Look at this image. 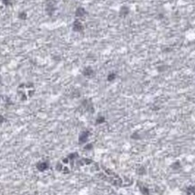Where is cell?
<instances>
[{
    "label": "cell",
    "instance_id": "obj_11",
    "mask_svg": "<svg viewBox=\"0 0 195 195\" xmlns=\"http://www.w3.org/2000/svg\"><path fill=\"white\" fill-rule=\"evenodd\" d=\"M116 72H110V73H109L108 77H107V79H108V81H113V80L116 79Z\"/></svg>",
    "mask_w": 195,
    "mask_h": 195
},
{
    "label": "cell",
    "instance_id": "obj_20",
    "mask_svg": "<svg viewBox=\"0 0 195 195\" xmlns=\"http://www.w3.org/2000/svg\"><path fill=\"white\" fill-rule=\"evenodd\" d=\"M3 3L6 6H9V5L12 4V0H3Z\"/></svg>",
    "mask_w": 195,
    "mask_h": 195
},
{
    "label": "cell",
    "instance_id": "obj_16",
    "mask_svg": "<svg viewBox=\"0 0 195 195\" xmlns=\"http://www.w3.org/2000/svg\"><path fill=\"white\" fill-rule=\"evenodd\" d=\"M93 149V145L92 144H87L84 146V150H87V151H90Z\"/></svg>",
    "mask_w": 195,
    "mask_h": 195
},
{
    "label": "cell",
    "instance_id": "obj_5",
    "mask_svg": "<svg viewBox=\"0 0 195 195\" xmlns=\"http://www.w3.org/2000/svg\"><path fill=\"white\" fill-rule=\"evenodd\" d=\"M86 14H87L86 10H85L83 7L77 8V10H76V12H75V15L77 16V17H79V18H80V17H83V16L86 15Z\"/></svg>",
    "mask_w": 195,
    "mask_h": 195
},
{
    "label": "cell",
    "instance_id": "obj_18",
    "mask_svg": "<svg viewBox=\"0 0 195 195\" xmlns=\"http://www.w3.org/2000/svg\"><path fill=\"white\" fill-rule=\"evenodd\" d=\"M18 17L20 19H22V20H25V19L27 18V15L26 13H24V12H22V13H20L18 15Z\"/></svg>",
    "mask_w": 195,
    "mask_h": 195
},
{
    "label": "cell",
    "instance_id": "obj_15",
    "mask_svg": "<svg viewBox=\"0 0 195 195\" xmlns=\"http://www.w3.org/2000/svg\"><path fill=\"white\" fill-rule=\"evenodd\" d=\"M62 168H63V165H62L61 163H57L56 165H55V169H56L57 171H59V172H61Z\"/></svg>",
    "mask_w": 195,
    "mask_h": 195
},
{
    "label": "cell",
    "instance_id": "obj_4",
    "mask_svg": "<svg viewBox=\"0 0 195 195\" xmlns=\"http://www.w3.org/2000/svg\"><path fill=\"white\" fill-rule=\"evenodd\" d=\"M72 28L75 32H81L83 30V25L79 20H75L74 23H73Z\"/></svg>",
    "mask_w": 195,
    "mask_h": 195
},
{
    "label": "cell",
    "instance_id": "obj_7",
    "mask_svg": "<svg viewBox=\"0 0 195 195\" xmlns=\"http://www.w3.org/2000/svg\"><path fill=\"white\" fill-rule=\"evenodd\" d=\"M139 190H140V192H141L143 195L150 194V191H149L148 187H146L145 185H139Z\"/></svg>",
    "mask_w": 195,
    "mask_h": 195
},
{
    "label": "cell",
    "instance_id": "obj_22",
    "mask_svg": "<svg viewBox=\"0 0 195 195\" xmlns=\"http://www.w3.org/2000/svg\"><path fill=\"white\" fill-rule=\"evenodd\" d=\"M5 121H6V118H5V116H2V115H0V124L4 123Z\"/></svg>",
    "mask_w": 195,
    "mask_h": 195
},
{
    "label": "cell",
    "instance_id": "obj_13",
    "mask_svg": "<svg viewBox=\"0 0 195 195\" xmlns=\"http://www.w3.org/2000/svg\"><path fill=\"white\" fill-rule=\"evenodd\" d=\"M137 173H138L139 175H144V174H146V170L145 167H139L138 169H137Z\"/></svg>",
    "mask_w": 195,
    "mask_h": 195
},
{
    "label": "cell",
    "instance_id": "obj_2",
    "mask_svg": "<svg viewBox=\"0 0 195 195\" xmlns=\"http://www.w3.org/2000/svg\"><path fill=\"white\" fill-rule=\"evenodd\" d=\"M49 168V164L45 161H41L38 162L36 164V169L39 172H44Z\"/></svg>",
    "mask_w": 195,
    "mask_h": 195
},
{
    "label": "cell",
    "instance_id": "obj_14",
    "mask_svg": "<svg viewBox=\"0 0 195 195\" xmlns=\"http://www.w3.org/2000/svg\"><path fill=\"white\" fill-rule=\"evenodd\" d=\"M130 137L132 139H134V140H138V139H140V135H139L138 132H134Z\"/></svg>",
    "mask_w": 195,
    "mask_h": 195
},
{
    "label": "cell",
    "instance_id": "obj_24",
    "mask_svg": "<svg viewBox=\"0 0 195 195\" xmlns=\"http://www.w3.org/2000/svg\"><path fill=\"white\" fill-rule=\"evenodd\" d=\"M0 100H1V96H0Z\"/></svg>",
    "mask_w": 195,
    "mask_h": 195
},
{
    "label": "cell",
    "instance_id": "obj_1",
    "mask_svg": "<svg viewBox=\"0 0 195 195\" xmlns=\"http://www.w3.org/2000/svg\"><path fill=\"white\" fill-rule=\"evenodd\" d=\"M90 131L89 130H85V131H82L79 135V144H85L87 143L88 139H89V136H90Z\"/></svg>",
    "mask_w": 195,
    "mask_h": 195
},
{
    "label": "cell",
    "instance_id": "obj_6",
    "mask_svg": "<svg viewBox=\"0 0 195 195\" xmlns=\"http://www.w3.org/2000/svg\"><path fill=\"white\" fill-rule=\"evenodd\" d=\"M128 14H129V8H128V6H122V7L120 8V11H119L120 16L125 17V16H127Z\"/></svg>",
    "mask_w": 195,
    "mask_h": 195
},
{
    "label": "cell",
    "instance_id": "obj_10",
    "mask_svg": "<svg viewBox=\"0 0 195 195\" xmlns=\"http://www.w3.org/2000/svg\"><path fill=\"white\" fill-rule=\"evenodd\" d=\"M68 158H69V160H70V162L71 161H74V160H76V159H78V157H79V154H78V153H71V154H69L67 156Z\"/></svg>",
    "mask_w": 195,
    "mask_h": 195
},
{
    "label": "cell",
    "instance_id": "obj_23",
    "mask_svg": "<svg viewBox=\"0 0 195 195\" xmlns=\"http://www.w3.org/2000/svg\"><path fill=\"white\" fill-rule=\"evenodd\" d=\"M28 94H29L30 97H32L33 94H34V90H29V91H28Z\"/></svg>",
    "mask_w": 195,
    "mask_h": 195
},
{
    "label": "cell",
    "instance_id": "obj_21",
    "mask_svg": "<svg viewBox=\"0 0 195 195\" xmlns=\"http://www.w3.org/2000/svg\"><path fill=\"white\" fill-rule=\"evenodd\" d=\"M61 162H62V164H69V163H70V160H69V158L68 157H64V158H62Z\"/></svg>",
    "mask_w": 195,
    "mask_h": 195
},
{
    "label": "cell",
    "instance_id": "obj_12",
    "mask_svg": "<svg viewBox=\"0 0 195 195\" xmlns=\"http://www.w3.org/2000/svg\"><path fill=\"white\" fill-rule=\"evenodd\" d=\"M171 167L173 169H174V170H178V169H180L181 167H182V165H181V163L179 161H176L171 165Z\"/></svg>",
    "mask_w": 195,
    "mask_h": 195
},
{
    "label": "cell",
    "instance_id": "obj_19",
    "mask_svg": "<svg viewBox=\"0 0 195 195\" xmlns=\"http://www.w3.org/2000/svg\"><path fill=\"white\" fill-rule=\"evenodd\" d=\"M61 173H63L64 174H67V173H70V169H69V167H67V166H63V168H62V170H61Z\"/></svg>",
    "mask_w": 195,
    "mask_h": 195
},
{
    "label": "cell",
    "instance_id": "obj_17",
    "mask_svg": "<svg viewBox=\"0 0 195 195\" xmlns=\"http://www.w3.org/2000/svg\"><path fill=\"white\" fill-rule=\"evenodd\" d=\"M167 69H168V67H167L166 65H161V66H159V67H158V71H160V72H164V71H165Z\"/></svg>",
    "mask_w": 195,
    "mask_h": 195
},
{
    "label": "cell",
    "instance_id": "obj_8",
    "mask_svg": "<svg viewBox=\"0 0 195 195\" xmlns=\"http://www.w3.org/2000/svg\"><path fill=\"white\" fill-rule=\"evenodd\" d=\"M106 121V118L104 116H98L96 118V121H95V123H96V125H100V124H103V123H105Z\"/></svg>",
    "mask_w": 195,
    "mask_h": 195
},
{
    "label": "cell",
    "instance_id": "obj_9",
    "mask_svg": "<svg viewBox=\"0 0 195 195\" xmlns=\"http://www.w3.org/2000/svg\"><path fill=\"white\" fill-rule=\"evenodd\" d=\"M187 195H195V186H189L186 189Z\"/></svg>",
    "mask_w": 195,
    "mask_h": 195
},
{
    "label": "cell",
    "instance_id": "obj_3",
    "mask_svg": "<svg viewBox=\"0 0 195 195\" xmlns=\"http://www.w3.org/2000/svg\"><path fill=\"white\" fill-rule=\"evenodd\" d=\"M82 74L83 76H85L87 78H90V77L94 76L95 71H94V70L91 67H86L84 68V70L82 71Z\"/></svg>",
    "mask_w": 195,
    "mask_h": 195
}]
</instances>
